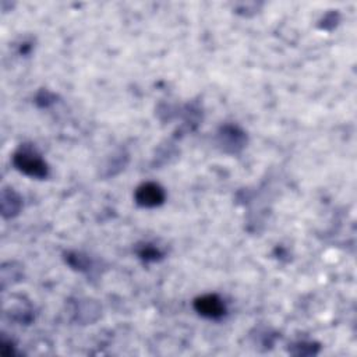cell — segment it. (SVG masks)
<instances>
[{
	"instance_id": "1",
	"label": "cell",
	"mask_w": 357,
	"mask_h": 357,
	"mask_svg": "<svg viewBox=\"0 0 357 357\" xmlns=\"http://www.w3.org/2000/svg\"><path fill=\"white\" fill-rule=\"evenodd\" d=\"M13 163L17 170L21 173L35 177V178H45L49 174L47 163L40 158L35 148L22 145L13 156Z\"/></svg>"
},
{
	"instance_id": "2",
	"label": "cell",
	"mask_w": 357,
	"mask_h": 357,
	"mask_svg": "<svg viewBox=\"0 0 357 357\" xmlns=\"http://www.w3.org/2000/svg\"><path fill=\"white\" fill-rule=\"evenodd\" d=\"M165 197H166L165 190L159 184L152 181L142 183L139 187H137L134 194L135 202L144 208H155L162 205L165 201Z\"/></svg>"
},
{
	"instance_id": "3",
	"label": "cell",
	"mask_w": 357,
	"mask_h": 357,
	"mask_svg": "<svg viewBox=\"0 0 357 357\" xmlns=\"http://www.w3.org/2000/svg\"><path fill=\"white\" fill-rule=\"evenodd\" d=\"M195 311L209 319H219L226 314L223 300L216 294H204L194 300Z\"/></svg>"
},
{
	"instance_id": "4",
	"label": "cell",
	"mask_w": 357,
	"mask_h": 357,
	"mask_svg": "<svg viewBox=\"0 0 357 357\" xmlns=\"http://www.w3.org/2000/svg\"><path fill=\"white\" fill-rule=\"evenodd\" d=\"M219 144L226 152H238L245 144V134L236 126H223L219 132Z\"/></svg>"
},
{
	"instance_id": "5",
	"label": "cell",
	"mask_w": 357,
	"mask_h": 357,
	"mask_svg": "<svg viewBox=\"0 0 357 357\" xmlns=\"http://www.w3.org/2000/svg\"><path fill=\"white\" fill-rule=\"evenodd\" d=\"M21 206V197L13 188H4L1 191V213L4 218H13L18 215Z\"/></svg>"
},
{
	"instance_id": "6",
	"label": "cell",
	"mask_w": 357,
	"mask_h": 357,
	"mask_svg": "<svg viewBox=\"0 0 357 357\" xmlns=\"http://www.w3.org/2000/svg\"><path fill=\"white\" fill-rule=\"evenodd\" d=\"M138 255L141 259L144 261H156L162 257V252L159 251V248L151 245V244H144L139 250H138Z\"/></svg>"
}]
</instances>
